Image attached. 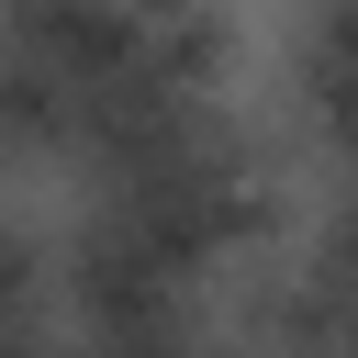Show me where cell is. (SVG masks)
Here are the masks:
<instances>
[{
    "label": "cell",
    "instance_id": "cell-2",
    "mask_svg": "<svg viewBox=\"0 0 358 358\" xmlns=\"http://www.w3.org/2000/svg\"><path fill=\"white\" fill-rule=\"evenodd\" d=\"M67 358H235V347H213L201 313H190V324H134V336H78L67 324Z\"/></svg>",
    "mask_w": 358,
    "mask_h": 358
},
{
    "label": "cell",
    "instance_id": "cell-1",
    "mask_svg": "<svg viewBox=\"0 0 358 358\" xmlns=\"http://www.w3.org/2000/svg\"><path fill=\"white\" fill-rule=\"evenodd\" d=\"M302 112H313V134L358 168V11L302 22Z\"/></svg>",
    "mask_w": 358,
    "mask_h": 358
}]
</instances>
